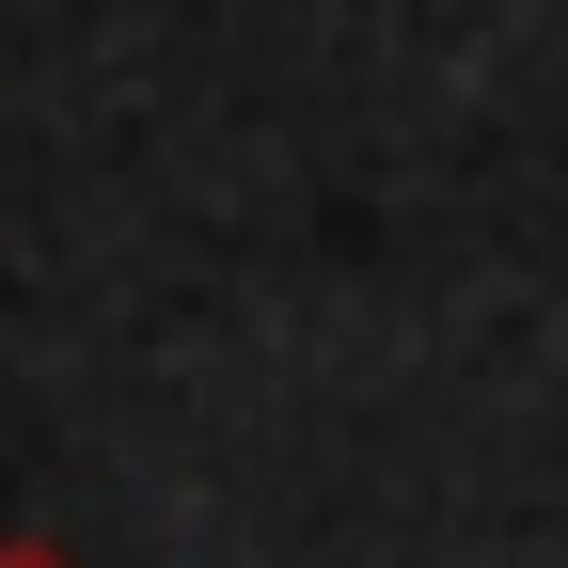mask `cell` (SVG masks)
I'll return each instance as SVG.
<instances>
[{
    "label": "cell",
    "mask_w": 568,
    "mask_h": 568,
    "mask_svg": "<svg viewBox=\"0 0 568 568\" xmlns=\"http://www.w3.org/2000/svg\"><path fill=\"white\" fill-rule=\"evenodd\" d=\"M0 568H63V552H0Z\"/></svg>",
    "instance_id": "1"
}]
</instances>
